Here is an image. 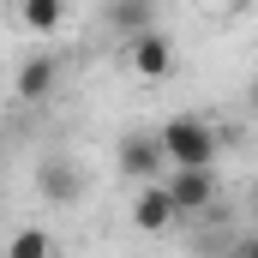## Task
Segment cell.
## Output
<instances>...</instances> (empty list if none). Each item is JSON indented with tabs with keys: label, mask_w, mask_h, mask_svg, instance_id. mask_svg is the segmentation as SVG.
Returning <instances> with one entry per match:
<instances>
[{
	"label": "cell",
	"mask_w": 258,
	"mask_h": 258,
	"mask_svg": "<svg viewBox=\"0 0 258 258\" xmlns=\"http://www.w3.org/2000/svg\"><path fill=\"white\" fill-rule=\"evenodd\" d=\"M156 144H162V162H168V168H216V132L204 126L198 114L162 120Z\"/></svg>",
	"instance_id": "1"
},
{
	"label": "cell",
	"mask_w": 258,
	"mask_h": 258,
	"mask_svg": "<svg viewBox=\"0 0 258 258\" xmlns=\"http://www.w3.org/2000/svg\"><path fill=\"white\" fill-rule=\"evenodd\" d=\"M168 192L180 204V216L186 210H210L216 204V168H168Z\"/></svg>",
	"instance_id": "4"
},
{
	"label": "cell",
	"mask_w": 258,
	"mask_h": 258,
	"mask_svg": "<svg viewBox=\"0 0 258 258\" xmlns=\"http://www.w3.org/2000/svg\"><path fill=\"white\" fill-rule=\"evenodd\" d=\"M150 18H156V6H150V0H108V24H114L120 36L150 30Z\"/></svg>",
	"instance_id": "9"
},
{
	"label": "cell",
	"mask_w": 258,
	"mask_h": 258,
	"mask_svg": "<svg viewBox=\"0 0 258 258\" xmlns=\"http://www.w3.org/2000/svg\"><path fill=\"white\" fill-rule=\"evenodd\" d=\"M174 216H180V204H174V192H168L162 174L138 186V198H132V228H138V234H162Z\"/></svg>",
	"instance_id": "3"
},
{
	"label": "cell",
	"mask_w": 258,
	"mask_h": 258,
	"mask_svg": "<svg viewBox=\"0 0 258 258\" xmlns=\"http://www.w3.org/2000/svg\"><path fill=\"white\" fill-rule=\"evenodd\" d=\"M126 66L144 78V84H162V78L174 72V42L150 24V30H138V36L126 42Z\"/></svg>",
	"instance_id": "2"
},
{
	"label": "cell",
	"mask_w": 258,
	"mask_h": 258,
	"mask_svg": "<svg viewBox=\"0 0 258 258\" xmlns=\"http://www.w3.org/2000/svg\"><path fill=\"white\" fill-rule=\"evenodd\" d=\"M54 78H60V60H54V54H30V60L18 66L12 96H18V102H42V96L54 90Z\"/></svg>",
	"instance_id": "6"
},
{
	"label": "cell",
	"mask_w": 258,
	"mask_h": 258,
	"mask_svg": "<svg viewBox=\"0 0 258 258\" xmlns=\"http://www.w3.org/2000/svg\"><path fill=\"white\" fill-rule=\"evenodd\" d=\"M18 24L30 36H54L66 24V0H18Z\"/></svg>",
	"instance_id": "7"
},
{
	"label": "cell",
	"mask_w": 258,
	"mask_h": 258,
	"mask_svg": "<svg viewBox=\"0 0 258 258\" xmlns=\"http://www.w3.org/2000/svg\"><path fill=\"white\" fill-rule=\"evenodd\" d=\"M36 186H42V198L66 204V198H78V168H66L60 156H48V162L36 168Z\"/></svg>",
	"instance_id": "8"
},
{
	"label": "cell",
	"mask_w": 258,
	"mask_h": 258,
	"mask_svg": "<svg viewBox=\"0 0 258 258\" xmlns=\"http://www.w3.org/2000/svg\"><path fill=\"white\" fill-rule=\"evenodd\" d=\"M246 252H252V258H258V234H252V240H246Z\"/></svg>",
	"instance_id": "12"
},
{
	"label": "cell",
	"mask_w": 258,
	"mask_h": 258,
	"mask_svg": "<svg viewBox=\"0 0 258 258\" xmlns=\"http://www.w3.org/2000/svg\"><path fill=\"white\" fill-rule=\"evenodd\" d=\"M252 222H258V186H252Z\"/></svg>",
	"instance_id": "13"
},
{
	"label": "cell",
	"mask_w": 258,
	"mask_h": 258,
	"mask_svg": "<svg viewBox=\"0 0 258 258\" xmlns=\"http://www.w3.org/2000/svg\"><path fill=\"white\" fill-rule=\"evenodd\" d=\"M114 162H120V174H132V180H156V174H162V144H156V132H132Z\"/></svg>",
	"instance_id": "5"
},
{
	"label": "cell",
	"mask_w": 258,
	"mask_h": 258,
	"mask_svg": "<svg viewBox=\"0 0 258 258\" xmlns=\"http://www.w3.org/2000/svg\"><path fill=\"white\" fill-rule=\"evenodd\" d=\"M54 252V234H42V228H18L12 234V258H48Z\"/></svg>",
	"instance_id": "10"
},
{
	"label": "cell",
	"mask_w": 258,
	"mask_h": 258,
	"mask_svg": "<svg viewBox=\"0 0 258 258\" xmlns=\"http://www.w3.org/2000/svg\"><path fill=\"white\" fill-rule=\"evenodd\" d=\"M216 6H228V12H240V6H252V0H216Z\"/></svg>",
	"instance_id": "11"
}]
</instances>
